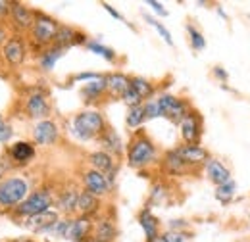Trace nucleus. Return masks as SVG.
Returning <instances> with one entry per match:
<instances>
[{"label":"nucleus","mask_w":250,"mask_h":242,"mask_svg":"<svg viewBox=\"0 0 250 242\" xmlns=\"http://www.w3.org/2000/svg\"><path fill=\"white\" fill-rule=\"evenodd\" d=\"M71 129H73V135H77L81 141H89V139L106 131L102 116L98 112H93V110L77 114L73 123H71Z\"/></svg>","instance_id":"f257e3e1"},{"label":"nucleus","mask_w":250,"mask_h":242,"mask_svg":"<svg viewBox=\"0 0 250 242\" xmlns=\"http://www.w3.org/2000/svg\"><path fill=\"white\" fill-rule=\"evenodd\" d=\"M29 184L27 181L20 179V177H10L6 181L0 182V206L10 208L16 204H21L27 196Z\"/></svg>","instance_id":"f03ea898"},{"label":"nucleus","mask_w":250,"mask_h":242,"mask_svg":"<svg viewBox=\"0 0 250 242\" xmlns=\"http://www.w3.org/2000/svg\"><path fill=\"white\" fill-rule=\"evenodd\" d=\"M154 158H156V148H154V144L145 135L137 137L131 142V146H129V165L145 167L150 161H154Z\"/></svg>","instance_id":"7ed1b4c3"},{"label":"nucleus","mask_w":250,"mask_h":242,"mask_svg":"<svg viewBox=\"0 0 250 242\" xmlns=\"http://www.w3.org/2000/svg\"><path fill=\"white\" fill-rule=\"evenodd\" d=\"M52 206V196L50 192L46 190H39V192H33L31 196H27L20 206H18V213L21 215H37V213L48 212Z\"/></svg>","instance_id":"20e7f679"},{"label":"nucleus","mask_w":250,"mask_h":242,"mask_svg":"<svg viewBox=\"0 0 250 242\" xmlns=\"http://www.w3.org/2000/svg\"><path fill=\"white\" fill-rule=\"evenodd\" d=\"M158 108H160V116L171 120L173 123H181V120L187 116V106L183 100L171 96V94H164L162 98H158Z\"/></svg>","instance_id":"39448f33"},{"label":"nucleus","mask_w":250,"mask_h":242,"mask_svg":"<svg viewBox=\"0 0 250 242\" xmlns=\"http://www.w3.org/2000/svg\"><path fill=\"white\" fill-rule=\"evenodd\" d=\"M58 33V25L56 21H52L50 18H37L33 21V39L39 44H48L56 39Z\"/></svg>","instance_id":"423d86ee"},{"label":"nucleus","mask_w":250,"mask_h":242,"mask_svg":"<svg viewBox=\"0 0 250 242\" xmlns=\"http://www.w3.org/2000/svg\"><path fill=\"white\" fill-rule=\"evenodd\" d=\"M33 139L37 144H42V146H48V144H54L56 139H58V127L56 123L52 121H39L33 129Z\"/></svg>","instance_id":"0eeeda50"},{"label":"nucleus","mask_w":250,"mask_h":242,"mask_svg":"<svg viewBox=\"0 0 250 242\" xmlns=\"http://www.w3.org/2000/svg\"><path fill=\"white\" fill-rule=\"evenodd\" d=\"M83 181H85L87 190H89L91 194H94V196L106 194V192L110 190V181H108V179H106V175H102L100 171H94V169L85 171Z\"/></svg>","instance_id":"6e6552de"},{"label":"nucleus","mask_w":250,"mask_h":242,"mask_svg":"<svg viewBox=\"0 0 250 242\" xmlns=\"http://www.w3.org/2000/svg\"><path fill=\"white\" fill-rule=\"evenodd\" d=\"M181 137L183 141L187 142L188 146H194L200 139V121L194 114H187L183 120H181Z\"/></svg>","instance_id":"1a4fd4ad"},{"label":"nucleus","mask_w":250,"mask_h":242,"mask_svg":"<svg viewBox=\"0 0 250 242\" xmlns=\"http://www.w3.org/2000/svg\"><path fill=\"white\" fill-rule=\"evenodd\" d=\"M91 233V221L89 217H79L67 223V231H65V239L75 242H83L85 237H89Z\"/></svg>","instance_id":"9d476101"},{"label":"nucleus","mask_w":250,"mask_h":242,"mask_svg":"<svg viewBox=\"0 0 250 242\" xmlns=\"http://www.w3.org/2000/svg\"><path fill=\"white\" fill-rule=\"evenodd\" d=\"M177 154H179V158L185 161V165H198V163H204L206 160H210L208 158V152L204 150L202 146H198V144H194V146H181V148H177Z\"/></svg>","instance_id":"9b49d317"},{"label":"nucleus","mask_w":250,"mask_h":242,"mask_svg":"<svg viewBox=\"0 0 250 242\" xmlns=\"http://www.w3.org/2000/svg\"><path fill=\"white\" fill-rule=\"evenodd\" d=\"M206 173H208L210 181L214 182V184H218V186L231 181L229 169H227L221 161H218V160H208V163H206Z\"/></svg>","instance_id":"f8f14e48"},{"label":"nucleus","mask_w":250,"mask_h":242,"mask_svg":"<svg viewBox=\"0 0 250 242\" xmlns=\"http://www.w3.org/2000/svg\"><path fill=\"white\" fill-rule=\"evenodd\" d=\"M56 221H58L56 212H50V210H48V212L31 215L25 225H27V229H33V231H48Z\"/></svg>","instance_id":"ddd939ff"},{"label":"nucleus","mask_w":250,"mask_h":242,"mask_svg":"<svg viewBox=\"0 0 250 242\" xmlns=\"http://www.w3.org/2000/svg\"><path fill=\"white\" fill-rule=\"evenodd\" d=\"M4 58L10 61V63H14V65L21 63L23 58H25V46H23V42L18 40V39L8 40L4 44Z\"/></svg>","instance_id":"4468645a"},{"label":"nucleus","mask_w":250,"mask_h":242,"mask_svg":"<svg viewBox=\"0 0 250 242\" xmlns=\"http://www.w3.org/2000/svg\"><path fill=\"white\" fill-rule=\"evenodd\" d=\"M89 161L93 163L94 171H100L102 175L104 173H108V175H112V169H114V160H112V156L108 154V152H94L89 156Z\"/></svg>","instance_id":"2eb2a0df"},{"label":"nucleus","mask_w":250,"mask_h":242,"mask_svg":"<svg viewBox=\"0 0 250 242\" xmlns=\"http://www.w3.org/2000/svg\"><path fill=\"white\" fill-rule=\"evenodd\" d=\"M27 112L31 118H44L48 116L50 108H48V102L44 98V94H33L27 100Z\"/></svg>","instance_id":"dca6fc26"},{"label":"nucleus","mask_w":250,"mask_h":242,"mask_svg":"<svg viewBox=\"0 0 250 242\" xmlns=\"http://www.w3.org/2000/svg\"><path fill=\"white\" fill-rule=\"evenodd\" d=\"M139 223H141V227H143V231H145V235H146V241L152 242L158 239V221L156 217L150 213V210H143L141 215H139Z\"/></svg>","instance_id":"f3484780"},{"label":"nucleus","mask_w":250,"mask_h":242,"mask_svg":"<svg viewBox=\"0 0 250 242\" xmlns=\"http://www.w3.org/2000/svg\"><path fill=\"white\" fill-rule=\"evenodd\" d=\"M96 242H112L116 239V225L110 219H100L94 227V237Z\"/></svg>","instance_id":"a211bd4d"},{"label":"nucleus","mask_w":250,"mask_h":242,"mask_svg":"<svg viewBox=\"0 0 250 242\" xmlns=\"http://www.w3.org/2000/svg\"><path fill=\"white\" fill-rule=\"evenodd\" d=\"M129 85H131V79L122 75V73H112L106 77V89H110V92L116 96H124V92L129 89Z\"/></svg>","instance_id":"6ab92c4d"},{"label":"nucleus","mask_w":250,"mask_h":242,"mask_svg":"<svg viewBox=\"0 0 250 242\" xmlns=\"http://www.w3.org/2000/svg\"><path fill=\"white\" fill-rule=\"evenodd\" d=\"M10 156L18 163H25V161H29V160L35 158V148H33V144H29V142H16L10 148Z\"/></svg>","instance_id":"aec40b11"},{"label":"nucleus","mask_w":250,"mask_h":242,"mask_svg":"<svg viewBox=\"0 0 250 242\" xmlns=\"http://www.w3.org/2000/svg\"><path fill=\"white\" fill-rule=\"evenodd\" d=\"M96 208H98V198H96L94 194H91L89 190H85V192L79 194V198H77V208H75V210L81 213L83 217L94 213Z\"/></svg>","instance_id":"412c9836"},{"label":"nucleus","mask_w":250,"mask_h":242,"mask_svg":"<svg viewBox=\"0 0 250 242\" xmlns=\"http://www.w3.org/2000/svg\"><path fill=\"white\" fill-rule=\"evenodd\" d=\"M12 16H14V21L20 25V27H31L33 25V14L21 4H14L12 6Z\"/></svg>","instance_id":"4be33fe9"},{"label":"nucleus","mask_w":250,"mask_h":242,"mask_svg":"<svg viewBox=\"0 0 250 242\" xmlns=\"http://www.w3.org/2000/svg\"><path fill=\"white\" fill-rule=\"evenodd\" d=\"M77 198H79V194H77L75 190H65L62 196H60V200H58V208H60L63 213L75 212V208H77Z\"/></svg>","instance_id":"5701e85b"},{"label":"nucleus","mask_w":250,"mask_h":242,"mask_svg":"<svg viewBox=\"0 0 250 242\" xmlns=\"http://www.w3.org/2000/svg\"><path fill=\"white\" fill-rule=\"evenodd\" d=\"M166 167L169 173L177 175V173H183L185 171V161L179 158V154L175 150H171L167 156H166Z\"/></svg>","instance_id":"b1692460"},{"label":"nucleus","mask_w":250,"mask_h":242,"mask_svg":"<svg viewBox=\"0 0 250 242\" xmlns=\"http://www.w3.org/2000/svg\"><path fill=\"white\" fill-rule=\"evenodd\" d=\"M131 89L137 92L141 98H148L150 94H152V85L146 81V79H143V77H135V79H131Z\"/></svg>","instance_id":"393cba45"},{"label":"nucleus","mask_w":250,"mask_h":242,"mask_svg":"<svg viewBox=\"0 0 250 242\" xmlns=\"http://www.w3.org/2000/svg\"><path fill=\"white\" fill-rule=\"evenodd\" d=\"M75 31L71 29V27H58V33H56V44L60 46V48H65L67 44H73L75 42Z\"/></svg>","instance_id":"a878e982"},{"label":"nucleus","mask_w":250,"mask_h":242,"mask_svg":"<svg viewBox=\"0 0 250 242\" xmlns=\"http://www.w3.org/2000/svg\"><path fill=\"white\" fill-rule=\"evenodd\" d=\"M63 50H65V48L56 46V48H52V50L44 52V54H42V58H41V65H42L44 69H52V67H54V63L58 61V58H62L63 56Z\"/></svg>","instance_id":"bb28decb"},{"label":"nucleus","mask_w":250,"mask_h":242,"mask_svg":"<svg viewBox=\"0 0 250 242\" xmlns=\"http://www.w3.org/2000/svg\"><path fill=\"white\" fill-rule=\"evenodd\" d=\"M104 91H106V77H100V79H96V81L87 83V87L83 89V94L89 96V98H94V96L102 94Z\"/></svg>","instance_id":"cd10ccee"},{"label":"nucleus","mask_w":250,"mask_h":242,"mask_svg":"<svg viewBox=\"0 0 250 242\" xmlns=\"http://www.w3.org/2000/svg\"><path fill=\"white\" fill-rule=\"evenodd\" d=\"M143 121H145V108H143V106H133V108H129V114H127V125H129L131 129L139 127Z\"/></svg>","instance_id":"c85d7f7f"},{"label":"nucleus","mask_w":250,"mask_h":242,"mask_svg":"<svg viewBox=\"0 0 250 242\" xmlns=\"http://www.w3.org/2000/svg\"><path fill=\"white\" fill-rule=\"evenodd\" d=\"M233 194H235V182L233 181L221 184V186H218V190H216V198H218L219 202H223V204L229 202L233 198Z\"/></svg>","instance_id":"c756f323"},{"label":"nucleus","mask_w":250,"mask_h":242,"mask_svg":"<svg viewBox=\"0 0 250 242\" xmlns=\"http://www.w3.org/2000/svg\"><path fill=\"white\" fill-rule=\"evenodd\" d=\"M102 142L108 150L114 152H122V142H120V137L114 133V131H106L104 137H102Z\"/></svg>","instance_id":"7c9ffc66"},{"label":"nucleus","mask_w":250,"mask_h":242,"mask_svg":"<svg viewBox=\"0 0 250 242\" xmlns=\"http://www.w3.org/2000/svg\"><path fill=\"white\" fill-rule=\"evenodd\" d=\"M89 50L94 52V54H98V56H102V58H106L108 61H112L116 58V52H114L112 48L100 44V42H89Z\"/></svg>","instance_id":"2f4dec72"},{"label":"nucleus","mask_w":250,"mask_h":242,"mask_svg":"<svg viewBox=\"0 0 250 242\" xmlns=\"http://www.w3.org/2000/svg\"><path fill=\"white\" fill-rule=\"evenodd\" d=\"M187 31H188V35H190V44H192V48H194V50H202V48L206 46V40H204V37H202L198 31L194 29L192 25H188Z\"/></svg>","instance_id":"473e14b6"},{"label":"nucleus","mask_w":250,"mask_h":242,"mask_svg":"<svg viewBox=\"0 0 250 242\" xmlns=\"http://www.w3.org/2000/svg\"><path fill=\"white\" fill-rule=\"evenodd\" d=\"M122 98H124V102L129 106V108H133V106H141V100H143L137 92L131 89V85H129V89L124 92V96H122Z\"/></svg>","instance_id":"72a5a7b5"},{"label":"nucleus","mask_w":250,"mask_h":242,"mask_svg":"<svg viewBox=\"0 0 250 242\" xmlns=\"http://www.w3.org/2000/svg\"><path fill=\"white\" fill-rule=\"evenodd\" d=\"M146 21H148V23H150L152 27H156V31H158V33H160V35H162V37H164V40H166L167 44H173V39H171V35H169V31L166 29V27H164V25H162L160 21H156V20H152L150 16H146Z\"/></svg>","instance_id":"f704fd0d"},{"label":"nucleus","mask_w":250,"mask_h":242,"mask_svg":"<svg viewBox=\"0 0 250 242\" xmlns=\"http://www.w3.org/2000/svg\"><path fill=\"white\" fill-rule=\"evenodd\" d=\"M145 108V120H152V118H158L160 116V108H158V102H148Z\"/></svg>","instance_id":"c9c22d12"},{"label":"nucleus","mask_w":250,"mask_h":242,"mask_svg":"<svg viewBox=\"0 0 250 242\" xmlns=\"http://www.w3.org/2000/svg\"><path fill=\"white\" fill-rule=\"evenodd\" d=\"M158 239L162 242H183V235L181 233H175V231H167V233H164Z\"/></svg>","instance_id":"e433bc0d"},{"label":"nucleus","mask_w":250,"mask_h":242,"mask_svg":"<svg viewBox=\"0 0 250 242\" xmlns=\"http://www.w3.org/2000/svg\"><path fill=\"white\" fill-rule=\"evenodd\" d=\"M12 137V127L10 125H2L0 127V142H8Z\"/></svg>","instance_id":"4c0bfd02"},{"label":"nucleus","mask_w":250,"mask_h":242,"mask_svg":"<svg viewBox=\"0 0 250 242\" xmlns=\"http://www.w3.org/2000/svg\"><path fill=\"white\" fill-rule=\"evenodd\" d=\"M96 79H100L98 73H79V75H75V81H96Z\"/></svg>","instance_id":"58836bf2"},{"label":"nucleus","mask_w":250,"mask_h":242,"mask_svg":"<svg viewBox=\"0 0 250 242\" xmlns=\"http://www.w3.org/2000/svg\"><path fill=\"white\" fill-rule=\"evenodd\" d=\"M148 6H152L158 14H160V16H167V10H166V8H164L160 2H156V0H148Z\"/></svg>","instance_id":"ea45409f"},{"label":"nucleus","mask_w":250,"mask_h":242,"mask_svg":"<svg viewBox=\"0 0 250 242\" xmlns=\"http://www.w3.org/2000/svg\"><path fill=\"white\" fill-rule=\"evenodd\" d=\"M104 10H106V12H110V14H112L116 20H122V21H124V18H122V16H120V14H118V12H116V10H114L110 4H104Z\"/></svg>","instance_id":"a19ab883"},{"label":"nucleus","mask_w":250,"mask_h":242,"mask_svg":"<svg viewBox=\"0 0 250 242\" xmlns=\"http://www.w3.org/2000/svg\"><path fill=\"white\" fill-rule=\"evenodd\" d=\"M8 8H10V4L4 2V0H0V14H2V12H8Z\"/></svg>","instance_id":"79ce46f5"},{"label":"nucleus","mask_w":250,"mask_h":242,"mask_svg":"<svg viewBox=\"0 0 250 242\" xmlns=\"http://www.w3.org/2000/svg\"><path fill=\"white\" fill-rule=\"evenodd\" d=\"M216 75H218V77H221V79H225V77H227V73H225L223 69H219V67H216Z\"/></svg>","instance_id":"37998d69"},{"label":"nucleus","mask_w":250,"mask_h":242,"mask_svg":"<svg viewBox=\"0 0 250 242\" xmlns=\"http://www.w3.org/2000/svg\"><path fill=\"white\" fill-rule=\"evenodd\" d=\"M4 39H6V31L0 29V42H4Z\"/></svg>","instance_id":"c03bdc74"},{"label":"nucleus","mask_w":250,"mask_h":242,"mask_svg":"<svg viewBox=\"0 0 250 242\" xmlns=\"http://www.w3.org/2000/svg\"><path fill=\"white\" fill-rule=\"evenodd\" d=\"M2 171H4V169H2V167H0V179H2Z\"/></svg>","instance_id":"a18cd8bd"},{"label":"nucleus","mask_w":250,"mask_h":242,"mask_svg":"<svg viewBox=\"0 0 250 242\" xmlns=\"http://www.w3.org/2000/svg\"><path fill=\"white\" fill-rule=\"evenodd\" d=\"M2 125H4V121H2V118H0V127H2Z\"/></svg>","instance_id":"49530a36"},{"label":"nucleus","mask_w":250,"mask_h":242,"mask_svg":"<svg viewBox=\"0 0 250 242\" xmlns=\"http://www.w3.org/2000/svg\"><path fill=\"white\" fill-rule=\"evenodd\" d=\"M23 242H33V241H23Z\"/></svg>","instance_id":"de8ad7c7"}]
</instances>
